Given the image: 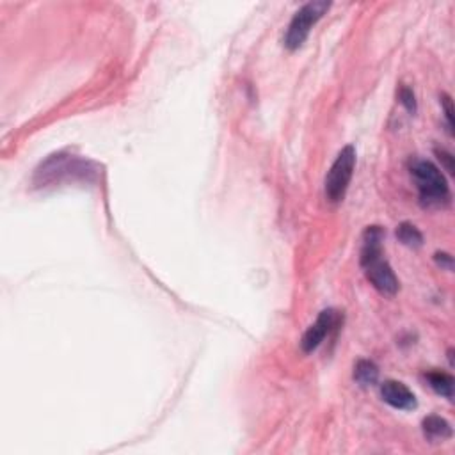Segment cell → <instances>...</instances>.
Instances as JSON below:
<instances>
[{"label":"cell","instance_id":"cell-12","mask_svg":"<svg viewBox=\"0 0 455 455\" xmlns=\"http://www.w3.org/2000/svg\"><path fill=\"white\" fill-rule=\"evenodd\" d=\"M441 105L445 109V118H447L448 130L452 132V127H454V109H452V98L447 93L441 94Z\"/></svg>","mask_w":455,"mask_h":455},{"label":"cell","instance_id":"cell-8","mask_svg":"<svg viewBox=\"0 0 455 455\" xmlns=\"http://www.w3.org/2000/svg\"><path fill=\"white\" fill-rule=\"evenodd\" d=\"M425 379L429 386L432 388L438 395L445 396V399L448 400L454 399L455 381L450 374H447V372H429V374L425 375Z\"/></svg>","mask_w":455,"mask_h":455},{"label":"cell","instance_id":"cell-5","mask_svg":"<svg viewBox=\"0 0 455 455\" xmlns=\"http://www.w3.org/2000/svg\"><path fill=\"white\" fill-rule=\"evenodd\" d=\"M340 322V313L337 310H324L320 311V315L317 317V320L311 324L308 331L304 332V337L301 340V349L304 354L315 352L319 349L322 341L331 335V331L338 326Z\"/></svg>","mask_w":455,"mask_h":455},{"label":"cell","instance_id":"cell-4","mask_svg":"<svg viewBox=\"0 0 455 455\" xmlns=\"http://www.w3.org/2000/svg\"><path fill=\"white\" fill-rule=\"evenodd\" d=\"M329 8H331V2H326V0H315V2H308V4L302 6L297 13L294 14L288 29H286L285 39H283L285 47L288 50L301 48L308 39V36H310L311 27L315 25L317 21L328 13Z\"/></svg>","mask_w":455,"mask_h":455},{"label":"cell","instance_id":"cell-11","mask_svg":"<svg viewBox=\"0 0 455 455\" xmlns=\"http://www.w3.org/2000/svg\"><path fill=\"white\" fill-rule=\"evenodd\" d=\"M399 100H400V103L405 107V111H408L409 114H416V111H418L416 96H414V93L411 87H408V85H402L399 91Z\"/></svg>","mask_w":455,"mask_h":455},{"label":"cell","instance_id":"cell-10","mask_svg":"<svg viewBox=\"0 0 455 455\" xmlns=\"http://www.w3.org/2000/svg\"><path fill=\"white\" fill-rule=\"evenodd\" d=\"M396 238H399V242L411 247V249H418V247L423 246V235H421L420 230H418L414 224H411V222H402V224H399V228H396Z\"/></svg>","mask_w":455,"mask_h":455},{"label":"cell","instance_id":"cell-2","mask_svg":"<svg viewBox=\"0 0 455 455\" xmlns=\"http://www.w3.org/2000/svg\"><path fill=\"white\" fill-rule=\"evenodd\" d=\"M411 176L416 183L423 209H445L450 204V187L436 164L430 160H414L411 164Z\"/></svg>","mask_w":455,"mask_h":455},{"label":"cell","instance_id":"cell-14","mask_svg":"<svg viewBox=\"0 0 455 455\" xmlns=\"http://www.w3.org/2000/svg\"><path fill=\"white\" fill-rule=\"evenodd\" d=\"M436 264L441 268L452 271V268H454V258H452L448 253H436Z\"/></svg>","mask_w":455,"mask_h":455},{"label":"cell","instance_id":"cell-9","mask_svg":"<svg viewBox=\"0 0 455 455\" xmlns=\"http://www.w3.org/2000/svg\"><path fill=\"white\" fill-rule=\"evenodd\" d=\"M354 381L363 388L374 386L379 381L377 365L370 359H359L354 366Z\"/></svg>","mask_w":455,"mask_h":455},{"label":"cell","instance_id":"cell-3","mask_svg":"<svg viewBox=\"0 0 455 455\" xmlns=\"http://www.w3.org/2000/svg\"><path fill=\"white\" fill-rule=\"evenodd\" d=\"M354 167H356V148L352 145L345 146L338 154L337 160L332 162L326 182H324V191L329 203H340L343 201L349 183L352 180Z\"/></svg>","mask_w":455,"mask_h":455},{"label":"cell","instance_id":"cell-7","mask_svg":"<svg viewBox=\"0 0 455 455\" xmlns=\"http://www.w3.org/2000/svg\"><path fill=\"white\" fill-rule=\"evenodd\" d=\"M421 427H423L425 438L430 439V441H443V439L452 438V434H454L450 423H448L445 418L436 416V414L427 416L425 420H423V423H421Z\"/></svg>","mask_w":455,"mask_h":455},{"label":"cell","instance_id":"cell-6","mask_svg":"<svg viewBox=\"0 0 455 455\" xmlns=\"http://www.w3.org/2000/svg\"><path fill=\"white\" fill-rule=\"evenodd\" d=\"M381 396L388 405L400 409V411H411V409H416L418 405L414 393L399 381H384L381 386Z\"/></svg>","mask_w":455,"mask_h":455},{"label":"cell","instance_id":"cell-1","mask_svg":"<svg viewBox=\"0 0 455 455\" xmlns=\"http://www.w3.org/2000/svg\"><path fill=\"white\" fill-rule=\"evenodd\" d=\"M384 230L381 226H368L363 233L361 267L366 279L383 295H395L400 288L399 277L384 256Z\"/></svg>","mask_w":455,"mask_h":455},{"label":"cell","instance_id":"cell-13","mask_svg":"<svg viewBox=\"0 0 455 455\" xmlns=\"http://www.w3.org/2000/svg\"><path fill=\"white\" fill-rule=\"evenodd\" d=\"M436 155H438V158L441 160L443 166H445V169H447L450 175H454V155H452L450 151H447V149H436Z\"/></svg>","mask_w":455,"mask_h":455}]
</instances>
